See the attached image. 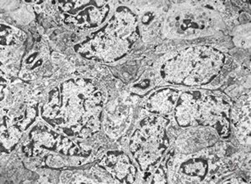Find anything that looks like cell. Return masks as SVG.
<instances>
[{
    "label": "cell",
    "mask_w": 251,
    "mask_h": 184,
    "mask_svg": "<svg viewBox=\"0 0 251 184\" xmlns=\"http://www.w3.org/2000/svg\"><path fill=\"white\" fill-rule=\"evenodd\" d=\"M5 85V89H1V142L2 148L10 151L36 121L40 109L24 84Z\"/></svg>",
    "instance_id": "5b68a950"
},
{
    "label": "cell",
    "mask_w": 251,
    "mask_h": 184,
    "mask_svg": "<svg viewBox=\"0 0 251 184\" xmlns=\"http://www.w3.org/2000/svg\"><path fill=\"white\" fill-rule=\"evenodd\" d=\"M220 16L213 10L197 6L174 9L164 22V32L170 37L194 39L210 35L220 26Z\"/></svg>",
    "instance_id": "52a82bcc"
},
{
    "label": "cell",
    "mask_w": 251,
    "mask_h": 184,
    "mask_svg": "<svg viewBox=\"0 0 251 184\" xmlns=\"http://www.w3.org/2000/svg\"><path fill=\"white\" fill-rule=\"evenodd\" d=\"M139 33L144 41H150L157 36L162 28V16L156 9H146L137 17Z\"/></svg>",
    "instance_id": "2e32d148"
},
{
    "label": "cell",
    "mask_w": 251,
    "mask_h": 184,
    "mask_svg": "<svg viewBox=\"0 0 251 184\" xmlns=\"http://www.w3.org/2000/svg\"><path fill=\"white\" fill-rule=\"evenodd\" d=\"M139 36L137 15L128 8H120L79 52L87 58L114 62L128 54Z\"/></svg>",
    "instance_id": "277c9868"
},
{
    "label": "cell",
    "mask_w": 251,
    "mask_h": 184,
    "mask_svg": "<svg viewBox=\"0 0 251 184\" xmlns=\"http://www.w3.org/2000/svg\"><path fill=\"white\" fill-rule=\"evenodd\" d=\"M105 102L106 94L95 80L75 77L49 91L41 115L66 136L87 140L100 131Z\"/></svg>",
    "instance_id": "6da1fadb"
},
{
    "label": "cell",
    "mask_w": 251,
    "mask_h": 184,
    "mask_svg": "<svg viewBox=\"0 0 251 184\" xmlns=\"http://www.w3.org/2000/svg\"><path fill=\"white\" fill-rule=\"evenodd\" d=\"M99 166L106 170L119 183L132 184L137 179V167L123 152H107L103 156Z\"/></svg>",
    "instance_id": "4fadbf2b"
},
{
    "label": "cell",
    "mask_w": 251,
    "mask_h": 184,
    "mask_svg": "<svg viewBox=\"0 0 251 184\" xmlns=\"http://www.w3.org/2000/svg\"><path fill=\"white\" fill-rule=\"evenodd\" d=\"M222 159L215 153L205 151L177 159L170 171V177L174 183L198 184L211 180L212 177L220 172Z\"/></svg>",
    "instance_id": "ba28073f"
},
{
    "label": "cell",
    "mask_w": 251,
    "mask_h": 184,
    "mask_svg": "<svg viewBox=\"0 0 251 184\" xmlns=\"http://www.w3.org/2000/svg\"><path fill=\"white\" fill-rule=\"evenodd\" d=\"M131 117V108L128 105L118 104L111 110L105 112L103 127L105 132L111 138L120 136L123 131L128 127Z\"/></svg>",
    "instance_id": "9a60e30c"
},
{
    "label": "cell",
    "mask_w": 251,
    "mask_h": 184,
    "mask_svg": "<svg viewBox=\"0 0 251 184\" xmlns=\"http://www.w3.org/2000/svg\"><path fill=\"white\" fill-rule=\"evenodd\" d=\"M25 35L20 29L2 25L1 29V61L2 69L15 74L20 72V61L25 52Z\"/></svg>",
    "instance_id": "7c38bea8"
},
{
    "label": "cell",
    "mask_w": 251,
    "mask_h": 184,
    "mask_svg": "<svg viewBox=\"0 0 251 184\" xmlns=\"http://www.w3.org/2000/svg\"><path fill=\"white\" fill-rule=\"evenodd\" d=\"M231 106L229 102L216 94H200L195 116V126L203 125L217 131L226 139L230 132Z\"/></svg>",
    "instance_id": "30bf717a"
},
{
    "label": "cell",
    "mask_w": 251,
    "mask_h": 184,
    "mask_svg": "<svg viewBox=\"0 0 251 184\" xmlns=\"http://www.w3.org/2000/svg\"><path fill=\"white\" fill-rule=\"evenodd\" d=\"M181 91L176 88H163L156 91L148 98L144 108L153 115H168L174 112Z\"/></svg>",
    "instance_id": "5bb4252c"
},
{
    "label": "cell",
    "mask_w": 251,
    "mask_h": 184,
    "mask_svg": "<svg viewBox=\"0 0 251 184\" xmlns=\"http://www.w3.org/2000/svg\"><path fill=\"white\" fill-rule=\"evenodd\" d=\"M64 23L80 29H93L106 22L111 11L105 1H63L56 2Z\"/></svg>",
    "instance_id": "9c48e42d"
},
{
    "label": "cell",
    "mask_w": 251,
    "mask_h": 184,
    "mask_svg": "<svg viewBox=\"0 0 251 184\" xmlns=\"http://www.w3.org/2000/svg\"><path fill=\"white\" fill-rule=\"evenodd\" d=\"M46 44L38 43L29 54L25 55L20 67V77L25 80H44L51 76L54 71L52 53Z\"/></svg>",
    "instance_id": "8fae6325"
},
{
    "label": "cell",
    "mask_w": 251,
    "mask_h": 184,
    "mask_svg": "<svg viewBox=\"0 0 251 184\" xmlns=\"http://www.w3.org/2000/svg\"><path fill=\"white\" fill-rule=\"evenodd\" d=\"M226 55L210 46H194L178 52L161 66L159 75L168 84L203 86L221 73Z\"/></svg>",
    "instance_id": "3957f363"
},
{
    "label": "cell",
    "mask_w": 251,
    "mask_h": 184,
    "mask_svg": "<svg viewBox=\"0 0 251 184\" xmlns=\"http://www.w3.org/2000/svg\"><path fill=\"white\" fill-rule=\"evenodd\" d=\"M168 119L153 115L142 119L129 139V150L144 173L154 168L169 147Z\"/></svg>",
    "instance_id": "8992f818"
},
{
    "label": "cell",
    "mask_w": 251,
    "mask_h": 184,
    "mask_svg": "<svg viewBox=\"0 0 251 184\" xmlns=\"http://www.w3.org/2000/svg\"><path fill=\"white\" fill-rule=\"evenodd\" d=\"M72 139L45 123H38L20 148L28 163L34 167L60 168L82 164L92 154V147L80 146Z\"/></svg>",
    "instance_id": "7a4b0ae2"
}]
</instances>
